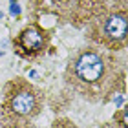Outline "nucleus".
Wrapping results in <instances>:
<instances>
[{
  "mask_svg": "<svg viewBox=\"0 0 128 128\" xmlns=\"http://www.w3.org/2000/svg\"><path fill=\"white\" fill-rule=\"evenodd\" d=\"M104 72H106V64H104L102 57L94 53V51H86L73 62L72 79H73L75 86L90 88V86H95L101 82L104 77Z\"/></svg>",
  "mask_w": 128,
  "mask_h": 128,
  "instance_id": "obj_1",
  "label": "nucleus"
},
{
  "mask_svg": "<svg viewBox=\"0 0 128 128\" xmlns=\"http://www.w3.org/2000/svg\"><path fill=\"white\" fill-rule=\"evenodd\" d=\"M37 97L31 90H18L15 95H11L8 108L13 112L15 115H20V117H28V115H33L37 112Z\"/></svg>",
  "mask_w": 128,
  "mask_h": 128,
  "instance_id": "obj_2",
  "label": "nucleus"
},
{
  "mask_svg": "<svg viewBox=\"0 0 128 128\" xmlns=\"http://www.w3.org/2000/svg\"><path fill=\"white\" fill-rule=\"evenodd\" d=\"M16 46L22 53L26 55H33L38 53L44 48V35L40 33L37 28H28L20 33V37L16 38Z\"/></svg>",
  "mask_w": 128,
  "mask_h": 128,
  "instance_id": "obj_3",
  "label": "nucleus"
},
{
  "mask_svg": "<svg viewBox=\"0 0 128 128\" xmlns=\"http://www.w3.org/2000/svg\"><path fill=\"white\" fill-rule=\"evenodd\" d=\"M126 16L123 13H115L104 20V35L112 40H123L126 35Z\"/></svg>",
  "mask_w": 128,
  "mask_h": 128,
  "instance_id": "obj_4",
  "label": "nucleus"
},
{
  "mask_svg": "<svg viewBox=\"0 0 128 128\" xmlns=\"http://www.w3.org/2000/svg\"><path fill=\"white\" fill-rule=\"evenodd\" d=\"M9 11H11V15H20V6H16V2L15 4H11V8H9Z\"/></svg>",
  "mask_w": 128,
  "mask_h": 128,
  "instance_id": "obj_5",
  "label": "nucleus"
},
{
  "mask_svg": "<svg viewBox=\"0 0 128 128\" xmlns=\"http://www.w3.org/2000/svg\"><path fill=\"white\" fill-rule=\"evenodd\" d=\"M115 104H117V106H121V104H123V97H117V99H115Z\"/></svg>",
  "mask_w": 128,
  "mask_h": 128,
  "instance_id": "obj_6",
  "label": "nucleus"
},
{
  "mask_svg": "<svg viewBox=\"0 0 128 128\" xmlns=\"http://www.w3.org/2000/svg\"><path fill=\"white\" fill-rule=\"evenodd\" d=\"M2 16H4V15H2V13H0V18H2Z\"/></svg>",
  "mask_w": 128,
  "mask_h": 128,
  "instance_id": "obj_7",
  "label": "nucleus"
},
{
  "mask_svg": "<svg viewBox=\"0 0 128 128\" xmlns=\"http://www.w3.org/2000/svg\"><path fill=\"white\" fill-rule=\"evenodd\" d=\"M0 57H2V51H0Z\"/></svg>",
  "mask_w": 128,
  "mask_h": 128,
  "instance_id": "obj_8",
  "label": "nucleus"
}]
</instances>
